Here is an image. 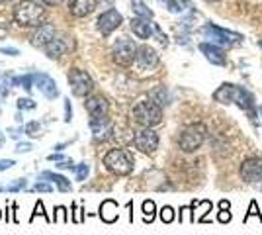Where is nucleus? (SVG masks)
<instances>
[{"instance_id": "nucleus-31", "label": "nucleus", "mask_w": 262, "mask_h": 235, "mask_svg": "<svg viewBox=\"0 0 262 235\" xmlns=\"http://www.w3.org/2000/svg\"><path fill=\"white\" fill-rule=\"evenodd\" d=\"M16 106H18V110H35V102L32 100V98H20V100L16 102Z\"/></svg>"}, {"instance_id": "nucleus-25", "label": "nucleus", "mask_w": 262, "mask_h": 235, "mask_svg": "<svg viewBox=\"0 0 262 235\" xmlns=\"http://www.w3.org/2000/svg\"><path fill=\"white\" fill-rule=\"evenodd\" d=\"M26 186H28V180H26V179H16L14 182L6 184L4 188H0V192H22V190H26Z\"/></svg>"}, {"instance_id": "nucleus-2", "label": "nucleus", "mask_w": 262, "mask_h": 235, "mask_svg": "<svg viewBox=\"0 0 262 235\" xmlns=\"http://www.w3.org/2000/svg\"><path fill=\"white\" fill-rule=\"evenodd\" d=\"M45 16V10L41 8V4H37L35 0H22L16 8H14V20L18 26L24 28H33L39 26Z\"/></svg>"}, {"instance_id": "nucleus-54", "label": "nucleus", "mask_w": 262, "mask_h": 235, "mask_svg": "<svg viewBox=\"0 0 262 235\" xmlns=\"http://www.w3.org/2000/svg\"><path fill=\"white\" fill-rule=\"evenodd\" d=\"M208 2H219V0H208Z\"/></svg>"}, {"instance_id": "nucleus-3", "label": "nucleus", "mask_w": 262, "mask_h": 235, "mask_svg": "<svg viewBox=\"0 0 262 235\" xmlns=\"http://www.w3.org/2000/svg\"><path fill=\"white\" fill-rule=\"evenodd\" d=\"M133 120L143 127H153L163 122V110L153 100H141L133 108Z\"/></svg>"}, {"instance_id": "nucleus-51", "label": "nucleus", "mask_w": 262, "mask_h": 235, "mask_svg": "<svg viewBox=\"0 0 262 235\" xmlns=\"http://www.w3.org/2000/svg\"><path fill=\"white\" fill-rule=\"evenodd\" d=\"M2 143H4V135L0 134V147H2Z\"/></svg>"}, {"instance_id": "nucleus-23", "label": "nucleus", "mask_w": 262, "mask_h": 235, "mask_svg": "<svg viewBox=\"0 0 262 235\" xmlns=\"http://www.w3.org/2000/svg\"><path fill=\"white\" fill-rule=\"evenodd\" d=\"M155 210H157V206H155L153 200L143 202V220H145V224H151L155 220Z\"/></svg>"}, {"instance_id": "nucleus-28", "label": "nucleus", "mask_w": 262, "mask_h": 235, "mask_svg": "<svg viewBox=\"0 0 262 235\" xmlns=\"http://www.w3.org/2000/svg\"><path fill=\"white\" fill-rule=\"evenodd\" d=\"M251 218H258V220H262V216H260V210H258V204H256V200H252L251 202V206H249V212L245 213V224L251 220Z\"/></svg>"}, {"instance_id": "nucleus-35", "label": "nucleus", "mask_w": 262, "mask_h": 235, "mask_svg": "<svg viewBox=\"0 0 262 235\" xmlns=\"http://www.w3.org/2000/svg\"><path fill=\"white\" fill-rule=\"evenodd\" d=\"M231 220H233V213H231V210H219V212H217V222H219V224H229Z\"/></svg>"}, {"instance_id": "nucleus-43", "label": "nucleus", "mask_w": 262, "mask_h": 235, "mask_svg": "<svg viewBox=\"0 0 262 235\" xmlns=\"http://www.w3.org/2000/svg\"><path fill=\"white\" fill-rule=\"evenodd\" d=\"M161 2H164V4L168 6V10H170V12H180V10H182V8L176 4L174 0H161Z\"/></svg>"}, {"instance_id": "nucleus-36", "label": "nucleus", "mask_w": 262, "mask_h": 235, "mask_svg": "<svg viewBox=\"0 0 262 235\" xmlns=\"http://www.w3.org/2000/svg\"><path fill=\"white\" fill-rule=\"evenodd\" d=\"M88 173H90V167L86 163H80L77 167V180H84L88 177Z\"/></svg>"}, {"instance_id": "nucleus-33", "label": "nucleus", "mask_w": 262, "mask_h": 235, "mask_svg": "<svg viewBox=\"0 0 262 235\" xmlns=\"http://www.w3.org/2000/svg\"><path fill=\"white\" fill-rule=\"evenodd\" d=\"M35 216H43V218H45V222H53V220H51V218H49V216H47V213H45L43 202H37V204H35V208H33L32 218H30V220H32V222H33V218H35Z\"/></svg>"}, {"instance_id": "nucleus-40", "label": "nucleus", "mask_w": 262, "mask_h": 235, "mask_svg": "<svg viewBox=\"0 0 262 235\" xmlns=\"http://www.w3.org/2000/svg\"><path fill=\"white\" fill-rule=\"evenodd\" d=\"M73 120V106H71V102H69V98L65 100V122L69 123Z\"/></svg>"}, {"instance_id": "nucleus-6", "label": "nucleus", "mask_w": 262, "mask_h": 235, "mask_svg": "<svg viewBox=\"0 0 262 235\" xmlns=\"http://www.w3.org/2000/svg\"><path fill=\"white\" fill-rule=\"evenodd\" d=\"M202 34L206 35L208 39H211V44L217 45H233L243 39L241 34H235V32H229V30H223L219 26H213V24H208L202 28Z\"/></svg>"}, {"instance_id": "nucleus-27", "label": "nucleus", "mask_w": 262, "mask_h": 235, "mask_svg": "<svg viewBox=\"0 0 262 235\" xmlns=\"http://www.w3.org/2000/svg\"><path fill=\"white\" fill-rule=\"evenodd\" d=\"M12 84L14 87H18V84H22L24 89L28 90H32V87H33V75H24V77H18V78H12Z\"/></svg>"}, {"instance_id": "nucleus-20", "label": "nucleus", "mask_w": 262, "mask_h": 235, "mask_svg": "<svg viewBox=\"0 0 262 235\" xmlns=\"http://www.w3.org/2000/svg\"><path fill=\"white\" fill-rule=\"evenodd\" d=\"M100 218H102V222H106V224H114V222H118V202L116 200H104L100 204Z\"/></svg>"}, {"instance_id": "nucleus-45", "label": "nucleus", "mask_w": 262, "mask_h": 235, "mask_svg": "<svg viewBox=\"0 0 262 235\" xmlns=\"http://www.w3.org/2000/svg\"><path fill=\"white\" fill-rule=\"evenodd\" d=\"M8 134H10L12 139H20V134H22V127H18V130H14V127H10V130H8Z\"/></svg>"}, {"instance_id": "nucleus-7", "label": "nucleus", "mask_w": 262, "mask_h": 235, "mask_svg": "<svg viewBox=\"0 0 262 235\" xmlns=\"http://www.w3.org/2000/svg\"><path fill=\"white\" fill-rule=\"evenodd\" d=\"M112 55H114V61L120 63V65H129L135 61V55H137V45L133 44L127 37H120L114 47H112Z\"/></svg>"}, {"instance_id": "nucleus-9", "label": "nucleus", "mask_w": 262, "mask_h": 235, "mask_svg": "<svg viewBox=\"0 0 262 235\" xmlns=\"http://www.w3.org/2000/svg\"><path fill=\"white\" fill-rule=\"evenodd\" d=\"M239 175L245 182H258L262 180V159L260 157H249L241 163Z\"/></svg>"}, {"instance_id": "nucleus-13", "label": "nucleus", "mask_w": 262, "mask_h": 235, "mask_svg": "<svg viewBox=\"0 0 262 235\" xmlns=\"http://www.w3.org/2000/svg\"><path fill=\"white\" fill-rule=\"evenodd\" d=\"M33 84L37 87L39 92H43L45 98H49V100H53L59 96V90H57V84H55V80L49 75H43V73H33Z\"/></svg>"}, {"instance_id": "nucleus-55", "label": "nucleus", "mask_w": 262, "mask_h": 235, "mask_svg": "<svg viewBox=\"0 0 262 235\" xmlns=\"http://www.w3.org/2000/svg\"><path fill=\"white\" fill-rule=\"evenodd\" d=\"M0 218H2V210H0Z\"/></svg>"}, {"instance_id": "nucleus-47", "label": "nucleus", "mask_w": 262, "mask_h": 235, "mask_svg": "<svg viewBox=\"0 0 262 235\" xmlns=\"http://www.w3.org/2000/svg\"><path fill=\"white\" fill-rule=\"evenodd\" d=\"M219 210H231V202L229 200H221V202H219Z\"/></svg>"}, {"instance_id": "nucleus-8", "label": "nucleus", "mask_w": 262, "mask_h": 235, "mask_svg": "<svg viewBox=\"0 0 262 235\" xmlns=\"http://www.w3.org/2000/svg\"><path fill=\"white\" fill-rule=\"evenodd\" d=\"M69 84L75 96H86L90 94V90L94 89V82L88 75L86 71H80V69H73L69 73Z\"/></svg>"}, {"instance_id": "nucleus-16", "label": "nucleus", "mask_w": 262, "mask_h": 235, "mask_svg": "<svg viewBox=\"0 0 262 235\" xmlns=\"http://www.w3.org/2000/svg\"><path fill=\"white\" fill-rule=\"evenodd\" d=\"M200 51L213 65H225V51L217 44H200Z\"/></svg>"}, {"instance_id": "nucleus-37", "label": "nucleus", "mask_w": 262, "mask_h": 235, "mask_svg": "<svg viewBox=\"0 0 262 235\" xmlns=\"http://www.w3.org/2000/svg\"><path fill=\"white\" fill-rule=\"evenodd\" d=\"M32 190H35V192H53V184H49V182H35Z\"/></svg>"}, {"instance_id": "nucleus-44", "label": "nucleus", "mask_w": 262, "mask_h": 235, "mask_svg": "<svg viewBox=\"0 0 262 235\" xmlns=\"http://www.w3.org/2000/svg\"><path fill=\"white\" fill-rule=\"evenodd\" d=\"M0 53H4V55H18L20 51L16 47H0Z\"/></svg>"}, {"instance_id": "nucleus-46", "label": "nucleus", "mask_w": 262, "mask_h": 235, "mask_svg": "<svg viewBox=\"0 0 262 235\" xmlns=\"http://www.w3.org/2000/svg\"><path fill=\"white\" fill-rule=\"evenodd\" d=\"M47 159H49V161H57V163H59V161H65V157L61 155L59 151H57V153H51V155L47 157Z\"/></svg>"}, {"instance_id": "nucleus-48", "label": "nucleus", "mask_w": 262, "mask_h": 235, "mask_svg": "<svg viewBox=\"0 0 262 235\" xmlns=\"http://www.w3.org/2000/svg\"><path fill=\"white\" fill-rule=\"evenodd\" d=\"M39 2H43V4H47V6H55V4H59L61 0H39Z\"/></svg>"}, {"instance_id": "nucleus-30", "label": "nucleus", "mask_w": 262, "mask_h": 235, "mask_svg": "<svg viewBox=\"0 0 262 235\" xmlns=\"http://www.w3.org/2000/svg\"><path fill=\"white\" fill-rule=\"evenodd\" d=\"M53 222H61V224H67V222H69V216H67V208H63V206H57V208H55Z\"/></svg>"}, {"instance_id": "nucleus-41", "label": "nucleus", "mask_w": 262, "mask_h": 235, "mask_svg": "<svg viewBox=\"0 0 262 235\" xmlns=\"http://www.w3.org/2000/svg\"><path fill=\"white\" fill-rule=\"evenodd\" d=\"M14 165H16V163H14L12 159H0V173H2V170H8V168H12Z\"/></svg>"}, {"instance_id": "nucleus-53", "label": "nucleus", "mask_w": 262, "mask_h": 235, "mask_svg": "<svg viewBox=\"0 0 262 235\" xmlns=\"http://www.w3.org/2000/svg\"><path fill=\"white\" fill-rule=\"evenodd\" d=\"M258 112H260V116H262V106H260V108H258Z\"/></svg>"}, {"instance_id": "nucleus-4", "label": "nucleus", "mask_w": 262, "mask_h": 235, "mask_svg": "<svg viewBox=\"0 0 262 235\" xmlns=\"http://www.w3.org/2000/svg\"><path fill=\"white\" fill-rule=\"evenodd\" d=\"M104 165L108 170L123 177V175H129L133 170V157L125 149H112L104 157Z\"/></svg>"}, {"instance_id": "nucleus-15", "label": "nucleus", "mask_w": 262, "mask_h": 235, "mask_svg": "<svg viewBox=\"0 0 262 235\" xmlns=\"http://www.w3.org/2000/svg\"><path fill=\"white\" fill-rule=\"evenodd\" d=\"M53 37H55L53 24H39L37 30H35V34L32 35V44L35 47H45Z\"/></svg>"}, {"instance_id": "nucleus-38", "label": "nucleus", "mask_w": 262, "mask_h": 235, "mask_svg": "<svg viewBox=\"0 0 262 235\" xmlns=\"http://www.w3.org/2000/svg\"><path fill=\"white\" fill-rule=\"evenodd\" d=\"M32 149H33L32 143H28V141H20V143L16 145V149H14V151H16V153H30Z\"/></svg>"}, {"instance_id": "nucleus-1", "label": "nucleus", "mask_w": 262, "mask_h": 235, "mask_svg": "<svg viewBox=\"0 0 262 235\" xmlns=\"http://www.w3.org/2000/svg\"><path fill=\"white\" fill-rule=\"evenodd\" d=\"M213 98L221 104H237L241 110L249 114L251 122L256 120V112H254V96L247 89L237 87V84H229V82H223L215 92H213Z\"/></svg>"}, {"instance_id": "nucleus-39", "label": "nucleus", "mask_w": 262, "mask_h": 235, "mask_svg": "<svg viewBox=\"0 0 262 235\" xmlns=\"http://www.w3.org/2000/svg\"><path fill=\"white\" fill-rule=\"evenodd\" d=\"M82 212H84V210H78L77 204H73V222H75V224H80V222L84 220Z\"/></svg>"}, {"instance_id": "nucleus-29", "label": "nucleus", "mask_w": 262, "mask_h": 235, "mask_svg": "<svg viewBox=\"0 0 262 235\" xmlns=\"http://www.w3.org/2000/svg\"><path fill=\"white\" fill-rule=\"evenodd\" d=\"M202 204V208H204V212H202V216L198 218V222L200 224H208L209 222V218H208V212H211V208H213V204L209 200H204V202H200Z\"/></svg>"}, {"instance_id": "nucleus-19", "label": "nucleus", "mask_w": 262, "mask_h": 235, "mask_svg": "<svg viewBox=\"0 0 262 235\" xmlns=\"http://www.w3.org/2000/svg\"><path fill=\"white\" fill-rule=\"evenodd\" d=\"M96 2L94 0H69V10L73 16L77 18H82V16H88L90 12L94 10Z\"/></svg>"}, {"instance_id": "nucleus-49", "label": "nucleus", "mask_w": 262, "mask_h": 235, "mask_svg": "<svg viewBox=\"0 0 262 235\" xmlns=\"http://www.w3.org/2000/svg\"><path fill=\"white\" fill-rule=\"evenodd\" d=\"M67 147V143H59V145H55V151H63Z\"/></svg>"}, {"instance_id": "nucleus-24", "label": "nucleus", "mask_w": 262, "mask_h": 235, "mask_svg": "<svg viewBox=\"0 0 262 235\" xmlns=\"http://www.w3.org/2000/svg\"><path fill=\"white\" fill-rule=\"evenodd\" d=\"M151 100L155 104H159V106H166L168 104V94H166V89L164 87H159L157 90L151 92Z\"/></svg>"}, {"instance_id": "nucleus-32", "label": "nucleus", "mask_w": 262, "mask_h": 235, "mask_svg": "<svg viewBox=\"0 0 262 235\" xmlns=\"http://www.w3.org/2000/svg\"><path fill=\"white\" fill-rule=\"evenodd\" d=\"M161 220H163L164 224H170V222H174V210H172L170 206H164L163 210H161Z\"/></svg>"}, {"instance_id": "nucleus-42", "label": "nucleus", "mask_w": 262, "mask_h": 235, "mask_svg": "<svg viewBox=\"0 0 262 235\" xmlns=\"http://www.w3.org/2000/svg\"><path fill=\"white\" fill-rule=\"evenodd\" d=\"M57 168H69V170H75V167H73V159H65V161H59Z\"/></svg>"}, {"instance_id": "nucleus-50", "label": "nucleus", "mask_w": 262, "mask_h": 235, "mask_svg": "<svg viewBox=\"0 0 262 235\" xmlns=\"http://www.w3.org/2000/svg\"><path fill=\"white\" fill-rule=\"evenodd\" d=\"M22 118H24L22 112H18V114H16V122H18V123H22Z\"/></svg>"}, {"instance_id": "nucleus-12", "label": "nucleus", "mask_w": 262, "mask_h": 235, "mask_svg": "<svg viewBox=\"0 0 262 235\" xmlns=\"http://www.w3.org/2000/svg\"><path fill=\"white\" fill-rule=\"evenodd\" d=\"M123 22V18H121V14L118 10H106L104 14H100L98 18V30L102 32L104 35H110L114 30H118Z\"/></svg>"}, {"instance_id": "nucleus-26", "label": "nucleus", "mask_w": 262, "mask_h": 235, "mask_svg": "<svg viewBox=\"0 0 262 235\" xmlns=\"http://www.w3.org/2000/svg\"><path fill=\"white\" fill-rule=\"evenodd\" d=\"M131 6H133V10H135L137 16H141V18H153V12L149 10L143 2H139V0H133V2H131Z\"/></svg>"}, {"instance_id": "nucleus-34", "label": "nucleus", "mask_w": 262, "mask_h": 235, "mask_svg": "<svg viewBox=\"0 0 262 235\" xmlns=\"http://www.w3.org/2000/svg\"><path fill=\"white\" fill-rule=\"evenodd\" d=\"M39 130H41V123L39 122H30L28 125H26V134L30 135V137H37V134H39Z\"/></svg>"}, {"instance_id": "nucleus-14", "label": "nucleus", "mask_w": 262, "mask_h": 235, "mask_svg": "<svg viewBox=\"0 0 262 235\" xmlns=\"http://www.w3.org/2000/svg\"><path fill=\"white\" fill-rule=\"evenodd\" d=\"M135 63H137V67L139 69H153L157 67V63H159V55H157V51H155L153 47H149V45H141V47H137V55H135Z\"/></svg>"}, {"instance_id": "nucleus-10", "label": "nucleus", "mask_w": 262, "mask_h": 235, "mask_svg": "<svg viewBox=\"0 0 262 235\" xmlns=\"http://www.w3.org/2000/svg\"><path fill=\"white\" fill-rule=\"evenodd\" d=\"M90 127H92V137L94 141H106L110 137H114V123L108 116H98V118H90Z\"/></svg>"}, {"instance_id": "nucleus-18", "label": "nucleus", "mask_w": 262, "mask_h": 235, "mask_svg": "<svg viewBox=\"0 0 262 235\" xmlns=\"http://www.w3.org/2000/svg\"><path fill=\"white\" fill-rule=\"evenodd\" d=\"M131 32L137 35L139 39H149L151 34H153V28H151V22L147 18L137 16V18L131 20Z\"/></svg>"}, {"instance_id": "nucleus-21", "label": "nucleus", "mask_w": 262, "mask_h": 235, "mask_svg": "<svg viewBox=\"0 0 262 235\" xmlns=\"http://www.w3.org/2000/svg\"><path fill=\"white\" fill-rule=\"evenodd\" d=\"M43 49H45V53H47V57H49V59H59V57L67 51L65 37H53L49 44L45 45Z\"/></svg>"}, {"instance_id": "nucleus-11", "label": "nucleus", "mask_w": 262, "mask_h": 235, "mask_svg": "<svg viewBox=\"0 0 262 235\" xmlns=\"http://www.w3.org/2000/svg\"><path fill=\"white\" fill-rule=\"evenodd\" d=\"M135 147L141 153H155L159 149V135L151 127H145L135 135Z\"/></svg>"}, {"instance_id": "nucleus-5", "label": "nucleus", "mask_w": 262, "mask_h": 235, "mask_svg": "<svg viewBox=\"0 0 262 235\" xmlns=\"http://www.w3.org/2000/svg\"><path fill=\"white\" fill-rule=\"evenodd\" d=\"M206 134H208V130H206L204 123H192V125H188L184 132L180 134L178 145H180V149L186 151V153H192V151H196L198 147L204 143Z\"/></svg>"}, {"instance_id": "nucleus-17", "label": "nucleus", "mask_w": 262, "mask_h": 235, "mask_svg": "<svg viewBox=\"0 0 262 235\" xmlns=\"http://www.w3.org/2000/svg\"><path fill=\"white\" fill-rule=\"evenodd\" d=\"M86 112L90 118H98V116H106L108 114V102L104 96H90L84 102Z\"/></svg>"}, {"instance_id": "nucleus-52", "label": "nucleus", "mask_w": 262, "mask_h": 235, "mask_svg": "<svg viewBox=\"0 0 262 235\" xmlns=\"http://www.w3.org/2000/svg\"><path fill=\"white\" fill-rule=\"evenodd\" d=\"M6 2H8V0H0V4H6Z\"/></svg>"}, {"instance_id": "nucleus-56", "label": "nucleus", "mask_w": 262, "mask_h": 235, "mask_svg": "<svg viewBox=\"0 0 262 235\" xmlns=\"http://www.w3.org/2000/svg\"><path fill=\"white\" fill-rule=\"evenodd\" d=\"M258 45H260V47H262V39H260V44H258Z\"/></svg>"}, {"instance_id": "nucleus-22", "label": "nucleus", "mask_w": 262, "mask_h": 235, "mask_svg": "<svg viewBox=\"0 0 262 235\" xmlns=\"http://www.w3.org/2000/svg\"><path fill=\"white\" fill-rule=\"evenodd\" d=\"M41 179H47L49 182H53L55 186L59 188V192H71V188H73V184L69 182V179H65V177H63V175H59V173L43 170V173H41Z\"/></svg>"}]
</instances>
